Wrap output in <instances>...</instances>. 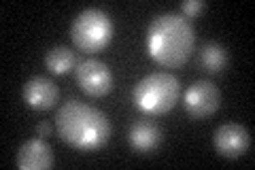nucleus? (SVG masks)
<instances>
[{
  "instance_id": "1",
  "label": "nucleus",
  "mask_w": 255,
  "mask_h": 170,
  "mask_svg": "<svg viewBox=\"0 0 255 170\" xmlns=\"http://www.w3.org/2000/svg\"><path fill=\"white\" fill-rule=\"evenodd\" d=\"M60 139L77 151H98L111 139V121L100 109L81 100H68L55 113Z\"/></svg>"
},
{
  "instance_id": "2",
  "label": "nucleus",
  "mask_w": 255,
  "mask_h": 170,
  "mask_svg": "<svg viewBox=\"0 0 255 170\" xmlns=\"http://www.w3.org/2000/svg\"><path fill=\"white\" fill-rule=\"evenodd\" d=\"M147 51L164 68H177L189 60L196 34L189 19L177 13H162L147 28Z\"/></svg>"
},
{
  "instance_id": "3",
  "label": "nucleus",
  "mask_w": 255,
  "mask_h": 170,
  "mask_svg": "<svg viewBox=\"0 0 255 170\" xmlns=\"http://www.w3.org/2000/svg\"><path fill=\"white\" fill-rule=\"evenodd\" d=\"M181 83L170 72H151L134 85V104L147 115H164L179 102Z\"/></svg>"
},
{
  "instance_id": "4",
  "label": "nucleus",
  "mask_w": 255,
  "mask_h": 170,
  "mask_svg": "<svg viewBox=\"0 0 255 170\" xmlns=\"http://www.w3.org/2000/svg\"><path fill=\"white\" fill-rule=\"evenodd\" d=\"M70 38L77 49L85 53H98L113 38V19L102 9H85L73 19Z\"/></svg>"
},
{
  "instance_id": "5",
  "label": "nucleus",
  "mask_w": 255,
  "mask_h": 170,
  "mask_svg": "<svg viewBox=\"0 0 255 170\" xmlns=\"http://www.w3.org/2000/svg\"><path fill=\"white\" fill-rule=\"evenodd\" d=\"M75 77H77L79 87L87 96H94V98L107 96L113 90V72H111V68L105 62H100L96 58H87L83 62H79Z\"/></svg>"
},
{
  "instance_id": "6",
  "label": "nucleus",
  "mask_w": 255,
  "mask_h": 170,
  "mask_svg": "<svg viewBox=\"0 0 255 170\" xmlns=\"http://www.w3.org/2000/svg\"><path fill=\"white\" fill-rule=\"evenodd\" d=\"M221 104V92L211 81H196L183 96V107L194 119L211 117Z\"/></svg>"
},
{
  "instance_id": "7",
  "label": "nucleus",
  "mask_w": 255,
  "mask_h": 170,
  "mask_svg": "<svg viewBox=\"0 0 255 170\" xmlns=\"http://www.w3.org/2000/svg\"><path fill=\"white\" fill-rule=\"evenodd\" d=\"M213 147L221 158H241L251 147V134L241 124H223L213 134Z\"/></svg>"
},
{
  "instance_id": "8",
  "label": "nucleus",
  "mask_w": 255,
  "mask_h": 170,
  "mask_svg": "<svg viewBox=\"0 0 255 170\" xmlns=\"http://www.w3.org/2000/svg\"><path fill=\"white\" fill-rule=\"evenodd\" d=\"M21 96H23V102H26L30 109L47 111L58 102L60 92H58V85H55L49 77L36 75V77H32L23 83Z\"/></svg>"
},
{
  "instance_id": "9",
  "label": "nucleus",
  "mask_w": 255,
  "mask_h": 170,
  "mask_svg": "<svg viewBox=\"0 0 255 170\" xmlns=\"http://www.w3.org/2000/svg\"><path fill=\"white\" fill-rule=\"evenodd\" d=\"M17 166L21 170H47L53 166V149L43 139H30L17 149Z\"/></svg>"
},
{
  "instance_id": "10",
  "label": "nucleus",
  "mask_w": 255,
  "mask_h": 170,
  "mask_svg": "<svg viewBox=\"0 0 255 170\" xmlns=\"http://www.w3.org/2000/svg\"><path fill=\"white\" fill-rule=\"evenodd\" d=\"M128 141H130L132 149L138 153H151L159 147L162 143V130L155 121L151 119H138L130 126L128 132Z\"/></svg>"
},
{
  "instance_id": "11",
  "label": "nucleus",
  "mask_w": 255,
  "mask_h": 170,
  "mask_svg": "<svg viewBox=\"0 0 255 170\" xmlns=\"http://www.w3.org/2000/svg\"><path fill=\"white\" fill-rule=\"evenodd\" d=\"M75 64H77L75 51L64 45L51 47L45 55V66L49 68V72H53V75H66L68 70L75 68Z\"/></svg>"
},
{
  "instance_id": "12",
  "label": "nucleus",
  "mask_w": 255,
  "mask_h": 170,
  "mask_svg": "<svg viewBox=\"0 0 255 170\" xmlns=\"http://www.w3.org/2000/svg\"><path fill=\"white\" fill-rule=\"evenodd\" d=\"M200 64L206 72H219L226 68L228 53L219 43H206L200 51Z\"/></svg>"
},
{
  "instance_id": "13",
  "label": "nucleus",
  "mask_w": 255,
  "mask_h": 170,
  "mask_svg": "<svg viewBox=\"0 0 255 170\" xmlns=\"http://www.w3.org/2000/svg\"><path fill=\"white\" fill-rule=\"evenodd\" d=\"M204 9V2L202 0H187V2H183L181 4V13H183V17H196L198 13H200Z\"/></svg>"
},
{
  "instance_id": "14",
  "label": "nucleus",
  "mask_w": 255,
  "mask_h": 170,
  "mask_svg": "<svg viewBox=\"0 0 255 170\" xmlns=\"http://www.w3.org/2000/svg\"><path fill=\"white\" fill-rule=\"evenodd\" d=\"M36 132H38V136H49L51 134V126L47 124V121H41V124L36 126Z\"/></svg>"
}]
</instances>
